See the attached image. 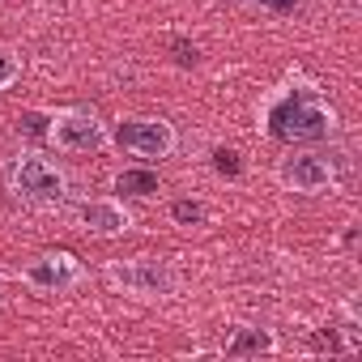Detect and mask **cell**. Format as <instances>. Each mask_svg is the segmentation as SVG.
Returning <instances> with one entry per match:
<instances>
[{"label":"cell","instance_id":"obj_1","mask_svg":"<svg viewBox=\"0 0 362 362\" xmlns=\"http://www.w3.org/2000/svg\"><path fill=\"white\" fill-rule=\"evenodd\" d=\"M332 128H337V115H332V107L315 94V90H294V94H286L273 111H269V132L277 136V141H286V145H311V141H324V136H332Z\"/></svg>","mask_w":362,"mask_h":362},{"label":"cell","instance_id":"obj_2","mask_svg":"<svg viewBox=\"0 0 362 362\" xmlns=\"http://www.w3.org/2000/svg\"><path fill=\"white\" fill-rule=\"evenodd\" d=\"M9 188L30 201V205H60L69 197V179L60 166H52L47 158L39 153H22L13 166H9Z\"/></svg>","mask_w":362,"mask_h":362},{"label":"cell","instance_id":"obj_3","mask_svg":"<svg viewBox=\"0 0 362 362\" xmlns=\"http://www.w3.org/2000/svg\"><path fill=\"white\" fill-rule=\"evenodd\" d=\"M47 136H52L56 149H64V153H94V149L107 141L98 115L86 111V107H69V111H60V115L52 119Z\"/></svg>","mask_w":362,"mask_h":362},{"label":"cell","instance_id":"obj_4","mask_svg":"<svg viewBox=\"0 0 362 362\" xmlns=\"http://www.w3.org/2000/svg\"><path fill=\"white\" fill-rule=\"evenodd\" d=\"M277 179H281L290 192L315 197V192H324V188L337 184V166H332V158H324V153H294V158L281 162Z\"/></svg>","mask_w":362,"mask_h":362},{"label":"cell","instance_id":"obj_5","mask_svg":"<svg viewBox=\"0 0 362 362\" xmlns=\"http://www.w3.org/2000/svg\"><path fill=\"white\" fill-rule=\"evenodd\" d=\"M115 141L136 158H166L175 149V128L166 119H124L115 128Z\"/></svg>","mask_w":362,"mask_h":362},{"label":"cell","instance_id":"obj_6","mask_svg":"<svg viewBox=\"0 0 362 362\" xmlns=\"http://www.w3.org/2000/svg\"><path fill=\"white\" fill-rule=\"evenodd\" d=\"M107 277L124 286L128 294H170L175 290V269L158 260H132V264H111Z\"/></svg>","mask_w":362,"mask_h":362},{"label":"cell","instance_id":"obj_7","mask_svg":"<svg viewBox=\"0 0 362 362\" xmlns=\"http://www.w3.org/2000/svg\"><path fill=\"white\" fill-rule=\"evenodd\" d=\"M22 277H26L35 290H69V286L81 277V264H77L73 252H47V256H39Z\"/></svg>","mask_w":362,"mask_h":362},{"label":"cell","instance_id":"obj_8","mask_svg":"<svg viewBox=\"0 0 362 362\" xmlns=\"http://www.w3.org/2000/svg\"><path fill=\"white\" fill-rule=\"evenodd\" d=\"M81 222H86L90 235H119V230H128V214H124L119 201H90L81 209Z\"/></svg>","mask_w":362,"mask_h":362},{"label":"cell","instance_id":"obj_9","mask_svg":"<svg viewBox=\"0 0 362 362\" xmlns=\"http://www.w3.org/2000/svg\"><path fill=\"white\" fill-rule=\"evenodd\" d=\"M115 192H124V197H153V192H158V175L128 166V170L115 175Z\"/></svg>","mask_w":362,"mask_h":362},{"label":"cell","instance_id":"obj_10","mask_svg":"<svg viewBox=\"0 0 362 362\" xmlns=\"http://www.w3.org/2000/svg\"><path fill=\"white\" fill-rule=\"evenodd\" d=\"M273 349V337L264 332V328H239L230 341H226V354H269Z\"/></svg>","mask_w":362,"mask_h":362},{"label":"cell","instance_id":"obj_11","mask_svg":"<svg viewBox=\"0 0 362 362\" xmlns=\"http://www.w3.org/2000/svg\"><path fill=\"white\" fill-rule=\"evenodd\" d=\"M170 218H175L179 226H201V222H205V205H201V201H175V205H170Z\"/></svg>","mask_w":362,"mask_h":362},{"label":"cell","instance_id":"obj_12","mask_svg":"<svg viewBox=\"0 0 362 362\" xmlns=\"http://www.w3.org/2000/svg\"><path fill=\"white\" fill-rule=\"evenodd\" d=\"M18 73H22L18 56H9V52H0V90H5L9 81H18Z\"/></svg>","mask_w":362,"mask_h":362},{"label":"cell","instance_id":"obj_13","mask_svg":"<svg viewBox=\"0 0 362 362\" xmlns=\"http://www.w3.org/2000/svg\"><path fill=\"white\" fill-rule=\"evenodd\" d=\"M214 166H218L222 175H239V153H230V149H218V153H214Z\"/></svg>","mask_w":362,"mask_h":362},{"label":"cell","instance_id":"obj_14","mask_svg":"<svg viewBox=\"0 0 362 362\" xmlns=\"http://www.w3.org/2000/svg\"><path fill=\"white\" fill-rule=\"evenodd\" d=\"M252 5H260V9H269V13H294L298 5H303V0H252Z\"/></svg>","mask_w":362,"mask_h":362},{"label":"cell","instance_id":"obj_15","mask_svg":"<svg viewBox=\"0 0 362 362\" xmlns=\"http://www.w3.org/2000/svg\"><path fill=\"white\" fill-rule=\"evenodd\" d=\"M175 60L179 64H197V47L192 43H175Z\"/></svg>","mask_w":362,"mask_h":362}]
</instances>
